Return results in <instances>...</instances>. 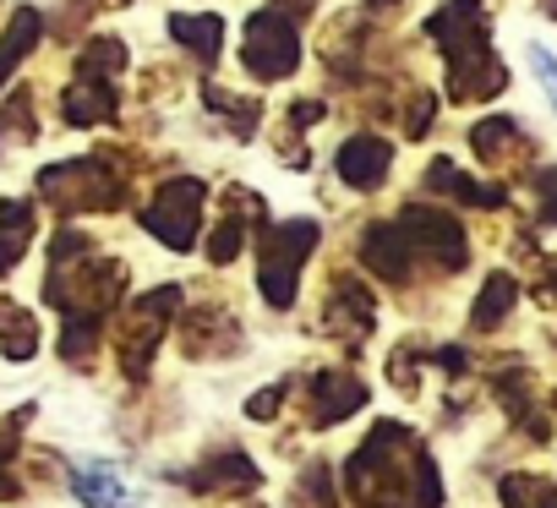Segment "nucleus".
<instances>
[{"instance_id":"39448f33","label":"nucleus","mask_w":557,"mask_h":508,"mask_svg":"<svg viewBox=\"0 0 557 508\" xmlns=\"http://www.w3.org/2000/svg\"><path fill=\"white\" fill-rule=\"evenodd\" d=\"M170 34H175V39H186V45H197V55H213V50H219V17H202V23L175 17V23H170Z\"/></svg>"},{"instance_id":"6e6552de","label":"nucleus","mask_w":557,"mask_h":508,"mask_svg":"<svg viewBox=\"0 0 557 508\" xmlns=\"http://www.w3.org/2000/svg\"><path fill=\"white\" fill-rule=\"evenodd\" d=\"M546 213H552V219H557V175H552V181H546Z\"/></svg>"},{"instance_id":"f257e3e1","label":"nucleus","mask_w":557,"mask_h":508,"mask_svg":"<svg viewBox=\"0 0 557 508\" xmlns=\"http://www.w3.org/2000/svg\"><path fill=\"white\" fill-rule=\"evenodd\" d=\"M246 39H251L246 61H251V72H262V77H285V72L301 61L290 23H285V17H273V12H262V17L251 23V34H246Z\"/></svg>"},{"instance_id":"0eeeda50","label":"nucleus","mask_w":557,"mask_h":508,"mask_svg":"<svg viewBox=\"0 0 557 508\" xmlns=\"http://www.w3.org/2000/svg\"><path fill=\"white\" fill-rule=\"evenodd\" d=\"M535 72H541V77H546V88H552V99H557V61H552V55H541V50H535Z\"/></svg>"},{"instance_id":"20e7f679","label":"nucleus","mask_w":557,"mask_h":508,"mask_svg":"<svg viewBox=\"0 0 557 508\" xmlns=\"http://www.w3.org/2000/svg\"><path fill=\"white\" fill-rule=\"evenodd\" d=\"M77 497H83L88 508H132V503H137V492H126V486H121V475H115V470H104V464L77 470Z\"/></svg>"},{"instance_id":"f03ea898","label":"nucleus","mask_w":557,"mask_h":508,"mask_svg":"<svg viewBox=\"0 0 557 508\" xmlns=\"http://www.w3.org/2000/svg\"><path fill=\"white\" fill-rule=\"evenodd\" d=\"M197 197H202V191H197L191 181H175V186L164 191V202L153 208V219H148L153 235L170 240V246H191V208H197Z\"/></svg>"},{"instance_id":"423d86ee","label":"nucleus","mask_w":557,"mask_h":508,"mask_svg":"<svg viewBox=\"0 0 557 508\" xmlns=\"http://www.w3.org/2000/svg\"><path fill=\"white\" fill-rule=\"evenodd\" d=\"M34 34H39V17H34V12H23V17L12 23V34H7V45H0V77H7V72H12L17 61H23V45H28Z\"/></svg>"},{"instance_id":"7ed1b4c3","label":"nucleus","mask_w":557,"mask_h":508,"mask_svg":"<svg viewBox=\"0 0 557 508\" xmlns=\"http://www.w3.org/2000/svg\"><path fill=\"white\" fill-rule=\"evenodd\" d=\"M383 170H388V143H377V137H356V143H345V153H339V175H345V181H356V186H377Z\"/></svg>"}]
</instances>
